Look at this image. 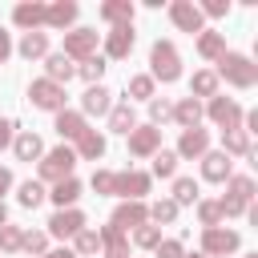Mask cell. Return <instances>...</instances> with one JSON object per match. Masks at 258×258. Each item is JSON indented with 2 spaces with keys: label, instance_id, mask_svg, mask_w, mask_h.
<instances>
[{
  "label": "cell",
  "instance_id": "cell-22",
  "mask_svg": "<svg viewBox=\"0 0 258 258\" xmlns=\"http://www.w3.org/2000/svg\"><path fill=\"white\" fill-rule=\"evenodd\" d=\"M16 157H20V161H32V157H40V137H36V133H24V137H16Z\"/></svg>",
  "mask_w": 258,
  "mask_h": 258
},
{
  "label": "cell",
  "instance_id": "cell-30",
  "mask_svg": "<svg viewBox=\"0 0 258 258\" xmlns=\"http://www.w3.org/2000/svg\"><path fill=\"white\" fill-rule=\"evenodd\" d=\"M198 198V185L189 181V177H177V185H173V206H181V202H194Z\"/></svg>",
  "mask_w": 258,
  "mask_h": 258
},
{
  "label": "cell",
  "instance_id": "cell-26",
  "mask_svg": "<svg viewBox=\"0 0 258 258\" xmlns=\"http://www.w3.org/2000/svg\"><path fill=\"white\" fill-rule=\"evenodd\" d=\"M44 48H48L44 32H28V36L20 40V52H24V56H44Z\"/></svg>",
  "mask_w": 258,
  "mask_h": 258
},
{
  "label": "cell",
  "instance_id": "cell-47",
  "mask_svg": "<svg viewBox=\"0 0 258 258\" xmlns=\"http://www.w3.org/2000/svg\"><path fill=\"white\" fill-rule=\"evenodd\" d=\"M218 206H222V214H242V206H246V202H238V198H222Z\"/></svg>",
  "mask_w": 258,
  "mask_h": 258
},
{
  "label": "cell",
  "instance_id": "cell-21",
  "mask_svg": "<svg viewBox=\"0 0 258 258\" xmlns=\"http://www.w3.org/2000/svg\"><path fill=\"white\" fill-rule=\"evenodd\" d=\"M56 133H60V137H81V133H85V121H81L77 113H60V117H56Z\"/></svg>",
  "mask_w": 258,
  "mask_h": 258
},
{
  "label": "cell",
  "instance_id": "cell-3",
  "mask_svg": "<svg viewBox=\"0 0 258 258\" xmlns=\"http://www.w3.org/2000/svg\"><path fill=\"white\" fill-rule=\"evenodd\" d=\"M222 77H230L234 85H254L258 69H254L246 56H222Z\"/></svg>",
  "mask_w": 258,
  "mask_h": 258
},
{
  "label": "cell",
  "instance_id": "cell-10",
  "mask_svg": "<svg viewBox=\"0 0 258 258\" xmlns=\"http://www.w3.org/2000/svg\"><path fill=\"white\" fill-rule=\"evenodd\" d=\"M97 238L105 242V254H109V258H129V242L121 238V230H117V226H105Z\"/></svg>",
  "mask_w": 258,
  "mask_h": 258
},
{
  "label": "cell",
  "instance_id": "cell-40",
  "mask_svg": "<svg viewBox=\"0 0 258 258\" xmlns=\"http://www.w3.org/2000/svg\"><path fill=\"white\" fill-rule=\"evenodd\" d=\"M129 93H133V97H149V93H153V81H149V77H133V81H129Z\"/></svg>",
  "mask_w": 258,
  "mask_h": 258
},
{
  "label": "cell",
  "instance_id": "cell-48",
  "mask_svg": "<svg viewBox=\"0 0 258 258\" xmlns=\"http://www.w3.org/2000/svg\"><path fill=\"white\" fill-rule=\"evenodd\" d=\"M206 12H210V16H222V12H226V4H222V0H210V4H206Z\"/></svg>",
  "mask_w": 258,
  "mask_h": 258
},
{
  "label": "cell",
  "instance_id": "cell-9",
  "mask_svg": "<svg viewBox=\"0 0 258 258\" xmlns=\"http://www.w3.org/2000/svg\"><path fill=\"white\" fill-rule=\"evenodd\" d=\"M202 246H206L210 254H226V250H234V246H238V234H230V230H206Z\"/></svg>",
  "mask_w": 258,
  "mask_h": 258
},
{
  "label": "cell",
  "instance_id": "cell-45",
  "mask_svg": "<svg viewBox=\"0 0 258 258\" xmlns=\"http://www.w3.org/2000/svg\"><path fill=\"white\" fill-rule=\"evenodd\" d=\"M137 246H157V230L153 226H141L137 230Z\"/></svg>",
  "mask_w": 258,
  "mask_h": 258
},
{
  "label": "cell",
  "instance_id": "cell-15",
  "mask_svg": "<svg viewBox=\"0 0 258 258\" xmlns=\"http://www.w3.org/2000/svg\"><path fill=\"white\" fill-rule=\"evenodd\" d=\"M73 73H77V69H73V60H69L64 52H52V56H48V81H52V85H56V81H69Z\"/></svg>",
  "mask_w": 258,
  "mask_h": 258
},
{
  "label": "cell",
  "instance_id": "cell-29",
  "mask_svg": "<svg viewBox=\"0 0 258 258\" xmlns=\"http://www.w3.org/2000/svg\"><path fill=\"white\" fill-rule=\"evenodd\" d=\"M226 149L230 153H250V137L242 129H226Z\"/></svg>",
  "mask_w": 258,
  "mask_h": 258
},
{
  "label": "cell",
  "instance_id": "cell-42",
  "mask_svg": "<svg viewBox=\"0 0 258 258\" xmlns=\"http://www.w3.org/2000/svg\"><path fill=\"white\" fill-rule=\"evenodd\" d=\"M149 113H153V121H165V117H173V105H169V101H153Z\"/></svg>",
  "mask_w": 258,
  "mask_h": 258
},
{
  "label": "cell",
  "instance_id": "cell-43",
  "mask_svg": "<svg viewBox=\"0 0 258 258\" xmlns=\"http://www.w3.org/2000/svg\"><path fill=\"white\" fill-rule=\"evenodd\" d=\"M218 218H222V206H218V202H206V206H202V222H206V226H214Z\"/></svg>",
  "mask_w": 258,
  "mask_h": 258
},
{
  "label": "cell",
  "instance_id": "cell-49",
  "mask_svg": "<svg viewBox=\"0 0 258 258\" xmlns=\"http://www.w3.org/2000/svg\"><path fill=\"white\" fill-rule=\"evenodd\" d=\"M8 137H12V125H8V121H0V149L8 145Z\"/></svg>",
  "mask_w": 258,
  "mask_h": 258
},
{
  "label": "cell",
  "instance_id": "cell-31",
  "mask_svg": "<svg viewBox=\"0 0 258 258\" xmlns=\"http://www.w3.org/2000/svg\"><path fill=\"white\" fill-rule=\"evenodd\" d=\"M0 246H4V250H20V246H24V234H20L16 226H0Z\"/></svg>",
  "mask_w": 258,
  "mask_h": 258
},
{
  "label": "cell",
  "instance_id": "cell-19",
  "mask_svg": "<svg viewBox=\"0 0 258 258\" xmlns=\"http://www.w3.org/2000/svg\"><path fill=\"white\" fill-rule=\"evenodd\" d=\"M177 149H181L185 157H194V153H206V133H202V129H185Z\"/></svg>",
  "mask_w": 258,
  "mask_h": 258
},
{
  "label": "cell",
  "instance_id": "cell-52",
  "mask_svg": "<svg viewBox=\"0 0 258 258\" xmlns=\"http://www.w3.org/2000/svg\"><path fill=\"white\" fill-rule=\"evenodd\" d=\"M44 258H77L73 250H52V254H44Z\"/></svg>",
  "mask_w": 258,
  "mask_h": 258
},
{
  "label": "cell",
  "instance_id": "cell-1",
  "mask_svg": "<svg viewBox=\"0 0 258 258\" xmlns=\"http://www.w3.org/2000/svg\"><path fill=\"white\" fill-rule=\"evenodd\" d=\"M73 165H77V153L73 149H52L44 161H40V177H56V181H64L69 173H73Z\"/></svg>",
  "mask_w": 258,
  "mask_h": 258
},
{
  "label": "cell",
  "instance_id": "cell-8",
  "mask_svg": "<svg viewBox=\"0 0 258 258\" xmlns=\"http://www.w3.org/2000/svg\"><path fill=\"white\" fill-rule=\"evenodd\" d=\"M85 226V218L77 214V210H60V214H52V222H48V230L56 234V238H69V234H77Z\"/></svg>",
  "mask_w": 258,
  "mask_h": 258
},
{
  "label": "cell",
  "instance_id": "cell-20",
  "mask_svg": "<svg viewBox=\"0 0 258 258\" xmlns=\"http://www.w3.org/2000/svg\"><path fill=\"white\" fill-rule=\"evenodd\" d=\"M202 173H206L210 181H222V177L230 173V161H226V153H210V157H206V165H202Z\"/></svg>",
  "mask_w": 258,
  "mask_h": 258
},
{
  "label": "cell",
  "instance_id": "cell-53",
  "mask_svg": "<svg viewBox=\"0 0 258 258\" xmlns=\"http://www.w3.org/2000/svg\"><path fill=\"white\" fill-rule=\"evenodd\" d=\"M4 218H8V210H4V202H0V226H4Z\"/></svg>",
  "mask_w": 258,
  "mask_h": 258
},
{
  "label": "cell",
  "instance_id": "cell-44",
  "mask_svg": "<svg viewBox=\"0 0 258 258\" xmlns=\"http://www.w3.org/2000/svg\"><path fill=\"white\" fill-rule=\"evenodd\" d=\"M44 246H48V238H44V234H24V250H32V254H40Z\"/></svg>",
  "mask_w": 258,
  "mask_h": 258
},
{
  "label": "cell",
  "instance_id": "cell-25",
  "mask_svg": "<svg viewBox=\"0 0 258 258\" xmlns=\"http://www.w3.org/2000/svg\"><path fill=\"white\" fill-rule=\"evenodd\" d=\"M77 16V4H52V8H44V20L48 24H69Z\"/></svg>",
  "mask_w": 258,
  "mask_h": 258
},
{
  "label": "cell",
  "instance_id": "cell-23",
  "mask_svg": "<svg viewBox=\"0 0 258 258\" xmlns=\"http://www.w3.org/2000/svg\"><path fill=\"white\" fill-rule=\"evenodd\" d=\"M173 117H177L185 129H194V125H198V117H202V105H198V101H181V105L173 109Z\"/></svg>",
  "mask_w": 258,
  "mask_h": 258
},
{
  "label": "cell",
  "instance_id": "cell-4",
  "mask_svg": "<svg viewBox=\"0 0 258 258\" xmlns=\"http://www.w3.org/2000/svg\"><path fill=\"white\" fill-rule=\"evenodd\" d=\"M28 97L40 105V109H60V101H64V93H60V85H52V81H32V89H28Z\"/></svg>",
  "mask_w": 258,
  "mask_h": 258
},
{
  "label": "cell",
  "instance_id": "cell-35",
  "mask_svg": "<svg viewBox=\"0 0 258 258\" xmlns=\"http://www.w3.org/2000/svg\"><path fill=\"white\" fill-rule=\"evenodd\" d=\"M40 198H44V189H40V181H24V185H20V202H24V206H36Z\"/></svg>",
  "mask_w": 258,
  "mask_h": 258
},
{
  "label": "cell",
  "instance_id": "cell-27",
  "mask_svg": "<svg viewBox=\"0 0 258 258\" xmlns=\"http://www.w3.org/2000/svg\"><path fill=\"white\" fill-rule=\"evenodd\" d=\"M109 125H113L117 133H129V129H133V109H129V105H117V109L109 113Z\"/></svg>",
  "mask_w": 258,
  "mask_h": 258
},
{
  "label": "cell",
  "instance_id": "cell-17",
  "mask_svg": "<svg viewBox=\"0 0 258 258\" xmlns=\"http://www.w3.org/2000/svg\"><path fill=\"white\" fill-rule=\"evenodd\" d=\"M77 198H81V181H77V177L56 181V189H52V202H56V206H69V202H77Z\"/></svg>",
  "mask_w": 258,
  "mask_h": 258
},
{
  "label": "cell",
  "instance_id": "cell-50",
  "mask_svg": "<svg viewBox=\"0 0 258 258\" xmlns=\"http://www.w3.org/2000/svg\"><path fill=\"white\" fill-rule=\"evenodd\" d=\"M8 52H12V44H8V32H0V60H4Z\"/></svg>",
  "mask_w": 258,
  "mask_h": 258
},
{
  "label": "cell",
  "instance_id": "cell-24",
  "mask_svg": "<svg viewBox=\"0 0 258 258\" xmlns=\"http://www.w3.org/2000/svg\"><path fill=\"white\" fill-rule=\"evenodd\" d=\"M40 20H44V8H40V4H20V8H16V24L32 28V24H40Z\"/></svg>",
  "mask_w": 258,
  "mask_h": 258
},
{
  "label": "cell",
  "instance_id": "cell-11",
  "mask_svg": "<svg viewBox=\"0 0 258 258\" xmlns=\"http://www.w3.org/2000/svg\"><path fill=\"white\" fill-rule=\"evenodd\" d=\"M141 222H145V206L141 202H129V206H121L113 214V226L117 230H129V226H141Z\"/></svg>",
  "mask_w": 258,
  "mask_h": 258
},
{
  "label": "cell",
  "instance_id": "cell-41",
  "mask_svg": "<svg viewBox=\"0 0 258 258\" xmlns=\"http://www.w3.org/2000/svg\"><path fill=\"white\" fill-rule=\"evenodd\" d=\"M149 214H153L157 222H173V214H177V206H173V202H157V206H153Z\"/></svg>",
  "mask_w": 258,
  "mask_h": 258
},
{
  "label": "cell",
  "instance_id": "cell-32",
  "mask_svg": "<svg viewBox=\"0 0 258 258\" xmlns=\"http://www.w3.org/2000/svg\"><path fill=\"white\" fill-rule=\"evenodd\" d=\"M214 89H218V77H214V73H198V77H194V93H202V97H210Z\"/></svg>",
  "mask_w": 258,
  "mask_h": 258
},
{
  "label": "cell",
  "instance_id": "cell-18",
  "mask_svg": "<svg viewBox=\"0 0 258 258\" xmlns=\"http://www.w3.org/2000/svg\"><path fill=\"white\" fill-rule=\"evenodd\" d=\"M85 113H109V89L93 85V89L85 93Z\"/></svg>",
  "mask_w": 258,
  "mask_h": 258
},
{
  "label": "cell",
  "instance_id": "cell-33",
  "mask_svg": "<svg viewBox=\"0 0 258 258\" xmlns=\"http://www.w3.org/2000/svg\"><path fill=\"white\" fill-rule=\"evenodd\" d=\"M173 161H177V157H173V153H165V149H161V153H157V157H153V173H157V177H169V173H173Z\"/></svg>",
  "mask_w": 258,
  "mask_h": 258
},
{
  "label": "cell",
  "instance_id": "cell-28",
  "mask_svg": "<svg viewBox=\"0 0 258 258\" xmlns=\"http://www.w3.org/2000/svg\"><path fill=\"white\" fill-rule=\"evenodd\" d=\"M101 16H105V20H133V4H125V0L105 4V8H101Z\"/></svg>",
  "mask_w": 258,
  "mask_h": 258
},
{
  "label": "cell",
  "instance_id": "cell-2",
  "mask_svg": "<svg viewBox=\"0 0 258 258\" xmlns=\"http://www.w3.org/2000/svg\"><path fill=\"white\" fill-rule=\"evenodd\" d=\"M153 77H161V81H173L177 77V52H173V44H153Z\"/></svg>",
  "mask_w": 258,
  "mask_h": 258
},
{
  "label": "cell",
  "instance_id": "cell-7",
  "mask_svg": "<svg viewBox=\"0 0 258 258\" xmlns=\"http://www.w3.org/2000/svg\"><path fill=\"white\" fill-rule=\"evenodd\" d=\"M169 16H173V24L185 28V32H198V28H202V12H198L194 4H185V0H177V4L169 8Z\"/></svg>",
  "mask_w": 258,
  "mask_h": 258
},
{
  "label": "cell",
  "instance_id": "cell-13",
  "mask_svg": "<svg viewBox=\"0 0 258 258\" xmlns=\"http://www.w3.org/2000/svg\"><path fill=\"white\" fill-rule=\"evenodd\" d=\"M129 48H133V32H129V24H117L109 32V56H125Z\"/></svg>",
  "mask_w": 258,
  "mask_h": 258
},
{
  "label": "cell",
  "instance_id": "cell-12",
  "mask_svg": "<svg viewBox=\"0 0 258 258\" xmlns=\"http://www.w3.org/2000/svg\"><path fill=\"white\" fill-rule=\"evenodd\" d=\"M157 141H161V129H137V133H129V149L133 153H153Z\"/></svg>",
  "mask_w": 258,
  "mask_h": 258
},
{
  "label": "cell",
  "instance_id": "cell-38",
  "mask_svg": "<svg viewBox=\"0 0 258 258\" xmlns=\"http://www.w3.org/2000/svg\"><path fill=\"white\" fill-rule=\"evenodd\" d=\"M101 73H105V60H101V56H89V60L81 64V77H85V81H97Z\"/></svg>",
  "mask_w": 258,
  "mask_h": 258
},
{
  "label": "cell",
  "instance_id": "cell-16",
  "mask_svg": "<svg viewBox=\"0 0 258 258\" xmlns=\"http://www.w3.org/2000/svg\"><path fill=\"white\" fill-rule=\"evenodd\" d=\"M77 149H81V157H101V153H105V137L93 133V129H85V133L77 137Z\"/></svg>",
  "mask_w": 258,
  "mask_h": 258
},
{
  "label": "cell",
  "instance_id": "cell-5",
  "mask_svg": "<svg viewBox=\"0 0 258 258\" xmlns=\"http://www.w3.org/2000/svg\"><path fill=\"white\" fill-rule=\"evenodd\" d=\"M93 48H97V32H89V28L64 36V56H69V60H73V56H89Z\"/></svg>",
  "mask_w": 258,
  "mask_h": 258
},
{
  "label": "cell",
  "instance_id": "cell-34",
  "mask_svg": "<svg viewBox=\"0 0 258 258\" xmlns=\"http://www.w3.org/2000/svg\"><path fill=\"white\" fill-rule=\"evenodd\" d=\"M250 194H254V181H250V177H234V181H230V198H238V202H246Z\"/></svg>",
  "mask_w": 258,
  "mask_h": 258
},
{
  "label": "cell",
  "instance_id": "cell-36",
  "mask_svg": "<svg viewBox=\"0 0 258 258\" xmlns=\"http://www.w3.org/2000/svg\"><path fill=\"white\" fill-rule=\"evenodd\" d=\"M97 246H101V238H97L93 230H77V250H81V254H93Z\"/></svg>",
  "mask_w": 258,
  "mask_h": 258
},
{
  "label": "cell",
  "instance_id": "cell-46",
  "mask_svg": "<svg viewBox=\"0 0 258 258\" xmlns=\"http://www.w3.org/2000/svg\"><path fill=\"white\" fill-rule=\"evenodd\" d=\"M157 258H181V242H161L157 246Z\"/></svg>",
  "mask_w": 258,
  "mask_h": 258
},
{
  "label": "cell",
  "instance_id": "cell-6",
  "mask_svg": "<svg viewBox=\"0 0 258 258\" xmlns=\"http://www.w3.org/2000/svg\"><path fill=\"white\" fill-rule=\"evenodd\" d=\"M210 117H214L218 125H226V129H238V121H242V109H238L234 101H226V97H214V105H210Z\"/></svg>",
  "mask_w": 258,
  "mask_h": 258
},
{
  "label": "cell",
  "instance_id": "cell-39",
  "mask_svg": "<svg viewBox=\"0 0 258 258\" xmlns=\"http://www.w3.org/2000/svg\"><path fill=\"white\" fill-rule=\"evenodd\" d=\"M93 189L97 194H113L117 189V173H93Z\"/></svg>",
  "mask_w": 258,
  "mask_h": 258
},
{
  "label": "cell",
  "instance_id": "cell-37",
  "mask_svg": "<svg viewBox=\"0 0 258 258\" xmlns=\"http://www.w3.org/2000/svg\"><path fill=\"white\" fill-rule=\"evenodd\" d=\"M198 48H202V56H218V52H222V36H218V32H206Z\"/></svg>",
  "mask_w": 258,
  "mask_h": 258
},
{
  "label": "cell",
  "instance_id": "cell-51",
  "mask_svg": "<svg viewBox=\"0 0 258 258\" xmlns=\"http://www.w3.org/2000/svg\"><path fill=\"white\" fill-rule=\"evenodd\" d=\"M8 185H12V173H8V169H0V194H4Z\"/></svg>",
  "mask_w": 258,
  "mask_h": 258
},
{
  "label": "cell",
  "instance_id": "cell-14",
  "mask_svg": "<svg viewBox=\"0 0 258 258\" xmlns=\"http://www.w3.org/2000/svg\"><path fill=\"white\" fill-rule=\"evenodd\" d=\"M117 189L129 194V198H141V194L149 189V177H145V173H117Z\"/></svg>",
  "mask_w": 258,
  "mask_h": 258
}]
</instances>
